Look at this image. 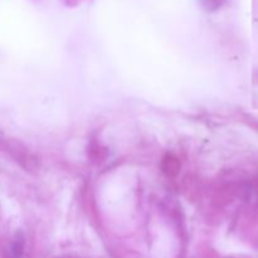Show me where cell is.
Returning a JSON list of instances; mask_svg holds the SVG:
<instances>
[{
	"mask_svg": "<svg viewBox=\"0 0 258 258\" xmlns=\"http://www.w3.org/2000/svg\"><path fill=\"white\" fill-rule=\"evenodd\" d=\"M181 164L174 154H166L161 161V169L168 176H176L180 171Z\"/></svg>",
	"mask_w": 258,
	"mask_h": 258,
	"instance_id": "cell-1",
	"label": "cell"
}]
</instances>
